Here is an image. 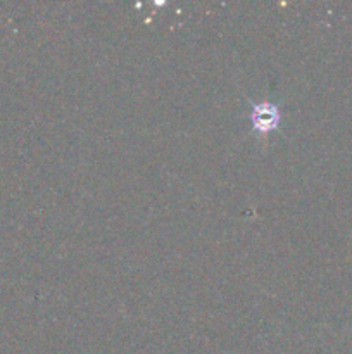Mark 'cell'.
<instances>
[{
	"label": "cell",
	"mask_w": 352,
	"mask_h": 354,
	"mask_svg": "<svg viewBox=\"0 0 352 354\" xmlns=\"http://www.w3.org/2000/svg\"><path fill=\"white\" fill-rule=\"evenodd\" d=\"M252 130L255 133H268V131L278 130L282 123V109L276 102H252L251 111Z\"/></svg>",
	"instance_id": "6da1fadb"
}]
</instances>
